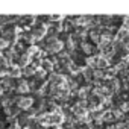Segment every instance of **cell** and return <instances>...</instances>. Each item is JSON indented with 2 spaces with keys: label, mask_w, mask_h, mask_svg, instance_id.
<instances>
[{
  "label": "cell",
  "mask_w": 129,
  "mask_h": 129,
  "mask_svg": "<svg viewBox=\"0 0 129 129\" xmlns=\"http://www.w3.org/2000/svg\"><path fill=\"white\" fill-rule=\"evenodd\" d=\"M17 103H18V108H21V109H29V108L34 105V99H32V97H21V99L17 100Z\"/></svg>",
  "instance_id": "obj_3"
},
{
  "label": "cell",
  "mask_w": 129,
  "mask_h": 129,
  "mask_svg": "<svg viewBox=\"0 0 129 129\" xmlns=\"http://www.w3.org/2000/svg\"><path fill=\"white\" fill-rule=\"evenodd\" d=\"M20 75H21L20 67H9V69H8V76H9V78H18Z\"/></svg>",
  "instance_id": "obj_6"
},
{
  "label": "cell",
  "mask_w": 129,
  "mask_h": 129,
  "mask_svg": "<svg viewBox=\"0 0 129 129\" xmlns=\"http://www.w3.org/2000/svg\"><path fill=\"white\" fill-rule=\"evenodd\" d=\"M29 88H30V87H29V84H27L26 81H20V82H18V85H17V91H18L20 94L27 93V91H29Z\"/></svg>",
  "instance_id": "obj_4"
},
{
  "label": "cell",
  "mask_w": 129,
  "mask_h": 129,
  "mask_svg": "<svg viewBox=\"0 0 129 129\" xmlns=\"http://www.w3.org/2000/svg\"><path fill=\"white\" fill-rule=\"evenodd\" d=\"M53 62L50 61V59H43V62H41V69L44 70V72H52L53 70Z\"/></svg>",
  "instance_id": "obj_5"
},
{
  "label": "cell",
  "mask_w": 129,
  "mask_h": 129,
  "mask_svg": "<svg viewBox=\"0 0 129 129\" xmlns=\"http://www.w3.org/2000/svg\"><path fill=\"white\" fill-rule=\"evenodd\" d=\"M47 34V24H38L34 27V40H41Z\"/></svg>",
  "instance_id": "obj_2"
},
{
  "label": "cell",
  "mask_w": 129,
  "mask_h": 129,
  "mask_svg": "<svg viewBox=\"0 0 129 129\" xmlns=\"http://www.w3.org/2000/svg\"><path fill=\"white\" fill-rule=\"evenodd\" d=\"M66 46H67V50H73V47H75V43H73L72 40H69Z\"/></svg>",
  "instance_id": "obj_11"
},
{
  "label": "cell",
  "mask_w": 129,
  "mask_h": 129,
  "mask_svg": "<svg viewBox=\"0 0 129 129\" xmlns=\"http://www.w3.org/2000/svg\"><path fill=\"white\" fill-rule=\"evenodd\" d=\"M21 20L26 23V26H30V24H34V23H35V15H24Z\"/></svg>",
  "instance_id": "obj_9"
},
{
  "label": "cell",
  "mask_w": 129,
  "mask_h": 129,
  "mask_svg": "<svg viewBox=\"0 0 129 129\" xmlns=\"http://www.w3.org/2000/svg\"><path fill=\"white\" fill-rule=\"evenodd\" d=\"M8 44H9V43H8V41H6L5 38H2V37H0V50L6 49V47H8Z\"/></svg>",
  "instance_id": "obj_10"
},
{
  "label": "cell",
  "mask_w": 129,
  "mask_h": 129,
  "mask_svg": "<svg viewBox=\"0 0 129 129\" xmlns=\"http://www.w3.org/2000/svg\"><path fill=\"white\" fill-rule=\"evenodd\" d=\"M49 18H50V20H53V21H56V20H61V15H50Z\"/></svg>",
  "instance_id": "obj_12"
},
{
  "label": "cell",
  "mask_w": 129,
  "mask_h": 129,
  "mask_svg": "<svg viewBox=\"0 0 129 129\" xmlns=\"http://www.w3.org/2000/svg\"><path fill=\"white\" fill-rule=\"evenodd\" d=\"M64 49V44L56 38V37H50L47 38V50L50 53H59Z\"/></svg>",
  "instance_id": "obj_1"
},
{
  "label": "cell",
  "mask_w": 129,
  "mask_h": 129,
  "mask_svg": "<svg viewBox=\"0 0 129 129\" xmlns=\"http://www.w3.org/2000/svg\"><path fill=\"white\" fill-rule=\"evenodd\" d=\"M18 112H20V109L15 108V106H9V108H6V114H8L9 117H15Z\"/></svg>",
  "instance_id": "obj_8"
},
{
  "label": "cell",
  "mask_w": 129,
  "mask_h": 129,
  "mask_svg": "<svg viewBox=\"0 0 129 129\" xmlns=\"http://www.w3.org/2000/svg\"><path fill=\"white\" fill-rule=\"evenodd\" d=\"M29 59H30L29 53H24V55H21V56H20V66H23V67H27V66H29Z\"/></svg>",
  "instance_id": "obj_7"
}]
</instances>
